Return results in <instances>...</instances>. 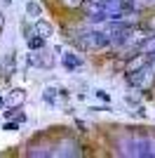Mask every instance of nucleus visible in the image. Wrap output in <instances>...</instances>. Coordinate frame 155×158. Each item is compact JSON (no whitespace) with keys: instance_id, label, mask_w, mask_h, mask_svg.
Wrapping results in <instances>:
<instances>
[{"instance_id":"nucleus-1","label":"nucleus","mask_w":155,"mask_h":158,"mask_svg":"<svg viewBox=\"0 0 155 158\" xmlns=\"http://www.w3.org/2000/svg\"><path fill=\"white\" fill-rule=\"evenodd\" d=\"M110 45V38L106 31H89L80 35V47L82 50H103Z\"/></svg>"},{"instance_id":"nucleus-2","label":"nucleus","mask_w":155,"mask_h":158,"mask_svg":"<svg viewBox=\"0 0 155 158\" xmlns=\"http://www.w3.org/2000/svg\"><path fill=\"white\" fill-rule=\"evenodd\" d=\"M61 64H64L66 71H78L82 66V57L75 54V52H64L61 54Z\"/></svg>"},{"instance_id":"nucleus-3","label":"nucleus","mask_w":155,"mask_h":158,"mask_svg":"<svg viewBox=\"0 0 155 158\" xmlns=\"http://www.w3.org/2000/svg\"><path fill=\"white\" fill-rule=\"evenodd\" d=\"M150 61V54H146V52H139L136 57H132V59L127 61V66H125V73H132V71H136V69H141L143 64H148Z\"/></svg>"},{"instance_id":"nucleus-4","label":"nucleus","mask_w":155,"mask_h":158,"mask_svg":"<svg viewBox=\"0 0 155 158\" xmlns=\"http://www.w3.org/2000/svg\"><path fill=\"white\" fill-rule=\"evenodd\" d=\"M24 102H26V90L17 87V90H12V92H10V97L5 99V106H12V109H17V106L24 104Z\"/></svg>"},{"instance_id":"nucleus-5","label":"nucleus","mask_w":155,"mask_h":158,"mask_svg":"<svg viewBox=\"0 0 155 158\" xmlns=\"http://www.w3.org/2000/svg\"><path fill=\"white\" fill-rule=\"evenodd\" d=\"M35 33H40L42 38H50V35H54V26L45 19H38L35 21Z\"/></svg>"},{"instance_id":"nucleus-6","label":"nucleus","mask_w":155,"mask_h":158,"mask_svg":"<svg viewBox=\"0 0 155 158\" xmlns=\"http://www.w3.org/2000/svg\"><path fill=\"white\" fill-rule=\"evenodd\" d=\"M28 50H42V47H45V40L47 38H42V35H40V33H31V35H28Z\"/></svg>"},{"instance_id":"nucleus-7","label":"nucleus","mask_w":155,"mask_h":158,"mask_svg":"<svg viewBox=\"0 0 155 158\" xmlns=\"http://www.w3.org/2000/svg\"><path fill=\"white\" fill-rule=\"evenodd\" d=\"M139 52H146V54L153 57L155 54V35H146V38H143V43L139 45Z\"/></svg>"},{"instance_id":"nucleus-8","label":"nucleus","mask_w":155,"mask_h":158,"mask_svg":"<svg viewBox=\"0 0 155 158\" xmlns=\"http://www.w3.org/2000/svg\"><path fill=\"white\" fill-rule=\"evenodd\" d=\"M57 97H59V92L54 90V87H47L45 92H42V99H45V102H47L50 106H54V104H57Z\"/></svg>"},{"instance_id":"nucleus-9","label":"nucleus","mask_w":155,"mask_h":158,"mask_svg":"<svg viewBox=\"0 0 155 158\" xmlns=\"http://www.w3.org/2000/svg\"><path fill=\"white\" fill-rule=\"evenodd\" d=\"M26 12H28V17L38 19L40 14H42V10H40V5H38V2H26Z\"/></svg>"},{"instance_id":"nucleus-10","label":"nucleus","mask_w":155,"mask_h":158,"mask_svg":"<svg viewBox=\"0 0 155 158\" xmlns=\"http://www.w3.org/2000/svg\"><path fill=\"white\" fill-rule=\"evenodd\" d=\"M19 125H21L19 120H7V123L2 120V130H5V132H17V130H19Z\"/></svg>"},{"instance_id":"nucleus-11","label":"nucleus","mask_w":155,"mask_h":158,"mask_svg":"<svg viewBox=\"0 0 155 158\" xmlns=\"http://www.w3.org/2000/svg\"><path fill=\"white\" fill-rule=\"evenodd\" d=\"M61 2H64L66 7H80L85 2V0H61Z\"/></svg>"},{"instance_id":"nucleus-12","label":"nucleus","mask_w":155,"mask_h":158,"mask_svg":"<svg viewBox=\"0 0 155 158\" xmlns=\"http://www.w3.org/2000/svg\"><path fill=\"white\" fill-rule=\"evenodd\" d=\"M94 94H97V97H99V99H103V102H106V104H108V102H110V97H108V92H103V90H97V92H94Z\"/></svg>"},{"instance_id":"nucleus-13","label":"nucleus","mask_w":155,"mask_h":158,"mask_svg":"<svg viewBox=\"0 0 155 158\" xmlns=\"http://www.w3.org/2000/svg\"><path fill=\"white\" fill-rule=\"evenodd\" d=\"M5 31V17H2V12H0V33Z\"/></svg>"},{"instance_id":"nucleus-14","label":"nucleus","mask_w":155,"mask_h":158,"mask_svg":"<svg viewBox=\"0 0 155 158\" xmlns=\"http://www.w3.org/2000/svg\"><path fill=\"white\" fill-rule=\"evenodd\" d=\"M2 106H5V97H0V109H2Z\"/></svg>"},{"instance_id":"nucleus-15","label":"nucleus","mask_w":155,"mask_h":158,"mask_svg":"<svg viewBox=\"0 0 155 158\" xmlns=\"http://www.w3.org/2000/svg\"><path fill=\"white\" fill-rule=\"evenodd\" d=\"M2 2H5V5H12V0H2Z\"/></svg>"},{"instance_id":"nucleus-16","label":"nucleus","mask_w":155,"mask_h":158,"mask_svg":"<svg viewBox=\"0 0 155 158\" xmlns=\"http://www.w3.org/2000/svg\"><path fill=\"white\" fill-rule=\"evenodd\" d=\"M134 2H136V0H134ZM146 2H155V0H146Z\"/></svg>"}]
</instances>
